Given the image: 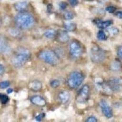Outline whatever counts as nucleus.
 <instances>
[{"label":"nucleus","mask_w":122,"mask_h":122,"mask_svg":"<svg viewBox=\"0 0 122 122\" xmlns=\"http://www.w3.org/2000/svg\"><path fill=\"white\" fill-rule=\"evenodd\" d=\"M90 95V88L87 85H84L78 92L76 100L79 103H85L87 101Z\"/></svg>","instance_id":"0eeeda50"},{"label":"nucleus","mask_w":122,"mask_h":122,"mask_svg":"<svg viewBox=\"0 0 122 122\" xmlns=\"http://www.w3.org/2000/svg\"><path fill=\"white\" fill-rule=\"evenodd\" d=\"M0 101L1 102L2 104H4L8 102L9 101V97L8 96L4 94H0Z\"/></svg>","instance_id":"5701e85b"},{"label":"nucleus","mask_w":122,"mask_h":122,"mask_svg":"<svg viewBox=\"0 0 122 122\" xmlns=\"http://www.w3.org/2000/svg\"><path fill=\"white\" fill-rule=\"evenodd\" d=\"M4 68L3 67V65L2 64H0V76L4 73Z\"/></svg>","instance_id":"c9c22d12"},{"label":"nucleus","mask_w":122,"mask_h":122,"mask_svg":"<svg viewBox=\"0 0 122 122\" xmlns=\"http://www.w3.org/2000/svg\"><path fill=\"white\" fill-rule=\"evenodd\" d=\"M97 37L100 40H105L107 39L106 35L103 30H99L97 34Z\"/></svg>","instance_id":"4be33fe9"},{"label":"nucleus","mask_w":122,"mask_h":122,"mask_svg":"<svg viewBox=\"0 0 122 122\" xmlns=\"http://www.w3.org/2000/svg\"><path fill=\"white\" fill-rule=\"evenodd\" d=\"M52 9H53V6H52V5L51 4H49L47 6V11L49 13L51 12Z\"/></svg>","instance_id":"f704fd0d"},{"label":"nucleus","mask_w":122,"mask_h":122,"mask_svg":"<svg viewBox=\"0 0 122 122\" xmlns=\"http://www.w3.org/2000/svg\"><path fill=\"white\" fill-rule=\"evenodd\" d=\"M11 51V48L7 39L3 36H0V53L8 54Z\"/></svg>","instance_id":"9b49d317"},{"label":"nucleus","mask_w":122,"mask_h":122,"mask_svg":"<svg viewBox=\"0 0 122 122\" xmlns=\"http://www.w3.org/2000/svg\"><path fill=\"white\" fill-rule=\"evenodd\" d=\"M69 52L71 57L78 59L82 56L83 49L81 43L77 40H72L69 44Z\"/></svg>","instance_id":"423d86ee"},{"label":"nucleus","mask_w":122,"mask_h":122,"mask_svg":"<svg viewBox=\"0 0 122 122\" xmlns=\"http://www.w3.org/2000/svg\"><path fill=\"white\" fill-rule=\"evenodd\" d=\"M64 28L68 31L73 32L76 30V25L74 23H67L64 24Z\"/></svg>","instance_id":"aec40b11"},{"label":"nucleus","mask_w":122,"mask_h":122,"mask_svg":"<svg viewBox=\"0 0 122 122\" xmlns=\"http://www.w3.org/2000/svg\"><path fill=\"white\" fill-rule=\"evenodd\" d=\"M45 115V114H43H43H39L36 117V120L37 121H38V122H40V121H42V119L44 118Z\"/></svg>","instance_id":"c756f323"},{"label":"nucleus","mask_w":122,"mask_h":122,"mask_svg":"<svg viewBox=\"0 0 122 122\" xmlns=\"http://www.w3.org/2000/svg\"><path fill=\"white\" fill-rule=\"evenodd\" d=\"M117 55H118V57L122 59V45L120 46L119 48L118 49L117 51Z\"/></svg>","instance_id":"2f4dec72"},{"label":"nucleus","mask_w":122,"mask_h":122,"mask_svg":"<svg viewBox=\"0 0 122 122\" xmlns=\"http://www.w3.org/2000/svg\"><path fill=\"white\" fill-rule=\"evenodd\" d=\"M28 6V3L26 1L18 2L14 5V7L16 10L18 12L24 11L27 8Z\"/></svg>","instance_id":"a211bd4d"},{"label":"nucleus","mask_w":122,"mask_h":122,"mask_svg":"<svg viewBox=\"0 0 122 122\" xmlns=\"http://www.w3.org/2000/svg\"><path fill=\"white\" fill-rule=\"evenodd\" d=\"M98 121L97 118L95 117H90L86 119V122H97Z\"/></svg>","instance_id":"c85d7f7f"},{"label":"nucleus","mask_w":122,"mask_h":122,"mask_svg":"<svg viewBox=\"0 0 122 122\" xmlns=\"http://www.w3.org/2000/svg\"><path fill=\"white\" fill-rule=\"evenodd\" d=\"M84 77L79 71H73L71 73L67 79V85L71 89H76L83 82Z\"/></svg>","instance_id":"20e7f679"},{"label":"nucleus","mask_w":122,"mask_h":122,"mask_svg":"<svg viewBox=\"0 0 122 122\" xmlns=\"http://www.w3.org/2000/svg\"><path fill=\"white\" fill-rule=\"evenodd\" d=\"M10 85V82L7 81H3V82H0V88L1 89H6V88L8 87Z\"/></svg>","instance_id":"bb28decb"},{"label":"nucleus","mask_w":122,"mask_h":122,"mask_svg":"<svg viewBox=\"0 0 122 122\" xmlns=\"http://www.w3.org/2000/svg\"><path fill=\"white\" fill-rule=\"evenodd\" d=\"M60 85L59 81L57 79H54L50 82V86L53 88H57Z\"/></svg>","instance_id":"393cba45"},{"label":"nucleus","mask_w":122,"mask_h":122,"mask_svg":"<svg viewBox=\"0 0 122 122\" xmlns=\"http://www.w3.org/2000/svg\"><path fill=\"white\" fill-rule=\"evenodd\" d=\"M15 23L21 29H29L34 26L35 18L30 14L26 12H20L15 18Z\"/></svg>","instance_id":"f257e3e1"},{"label":"nucleus","mask_w":122,"mask_h":122,"mask_svg":"<svg viewBox=\"0 0 122 122\" xmlns=\"http://www.w3.org/2000/svg\"><path fill=\"white\" fill-rule=\"evenodd\" d=\"M56 37H57V39L59 42L62 43L68 42L70 39L68 32L66 30H59V32H57Z\"/></svg>","instance_id":"f8f14e48"},{"label":"nucleus","mask_w":122,"mask_h":122,"mask_svg":"<svg viewBox=\"0 0 122 122\" xmlns=\"http://www.w3.org/2000/svg\"><path fill=\"white\" fill-rule=\"evenodd\" d=\"M108 31L109 32L111 35H112V36H115V35L117 34L118 33V32H119L118 29L117 28H109V29H108Z\"/></svg>","instance_id":"a878e982"},{"label":"nucleus","mask_w":122,"mask_h":122,"mask_svg":"<svg viewBox=\"0 0 122 122\" xmlns=\"http://www.w3.org/2000/svg\"><path fill=\"white\" fill-rule=\"evenodd\" d=\"M32 104L38 106H44L46 104V101L43 97L40 95H34L30 98Z\"/></svg>","instance_id":"ddd939ff"},{"label":"nucleus","mask_w":122,"mask_h":122,"mask_svg":"<svg viewBox=\"0 0 122 122\" xmlns=\"http://www.w3.org/2000/svg\"><path fill=\"white\" fill-rule=\"evenodd\" d=\"M44 35L45 37L48 38V39H53L55 37H56L57 32L54 29H48L45 32Z\"/></svg>","instance_id":"6ab92c4d"},{"label":"nucleus","mask_w":122,"mask_h":122,"mask_svg":"<svg viewBox=\"0 0 122 122\" xmlns=\"http://www.w3.org/2000/svg\"><path fill=\"white\" fill-rule=\"evenodd\" d=\"M93 23L97 25L98 28H101V29H106V28H108L112 24V20H107V21H101V20L97 19L93 21Z\"/></svg>","instance_id":"f3484780"},{"label":"nucleus","mask_w":122,"mask_h":122,"mask_svg":"<svg viewBox=\"0 0 122 122\" xmlns=\"http://www.w3.org/2000/svg\"><path fill=\"white\" fill-rule=\"evenodd\" d=\"M7 93H8V94H10V93H12V92H13V89H7Z\"/></svg>","instance_id":"e433bc0d"},{"label":"nucleus","mask_w":122,"mask_h":122,"mask_svg":"<svg viewBox=\"0 0 122 122\" xmlns=\"http://www.w3.org/2000/svg\"><path fill=\"white\" fill-rule=\"evenodd\" d=\"M1 20H0V26H1Z\"/></svg>","instance_id":"4c0bfd02"},{"label":"nucleus","mask_w":122,"mask_h":122,"mask_svg":"<svg viewBox=\"0 0 122 122\" xmlns=\"http://www.w3.org/2000/svg\"><path fill=\"white\" fill-rule=\"evenodd\" d=\"M103 115L107 118H111L113 116L112 109L105 100H102L99 103Z\"/></svg>","instance_id":"1a4fd4ad"},{"label":"nucleus","mask_w":122,"mask_h":122,"mask_svg":"<svg viewBox=\"0 0 122 122\" xmlns=\"http://www.w3.org/2000/svg\"><path fill=\"white\" fill-rule=\"evenodd\" d=\"M59 7L61 10H64L66 9V7H67V4L66 3H65V2H61L59 4Z\"/></svg>","instance_id":"7c9ffc66"},{"label":"nucleus","mask_w":122,"mask_h":122,"mask_svg":"<svg viewBox=\"0 0 122 122\" xmlns=\"http://www.w3.org/2000/svg\"><path fill=\"white\" fill-rule=\"evenodd\" d=\"M64 18L67 20H71L74 18V14L71 12H66L64 15Z\"/></svg>","instance_id":"b1692460"},{"label":"nucleus","mask_w":122,"mask_h":122,"mask_svg":"<svg viewBox=\"0 0 122 122\" xmlns=\"http://www.w3.org/2000/svg\"><path fill=\"white\" fill-rule=\"evenodd\" d=\"M70 4L72 6H76L78 4V0H68Z\"/></svg>","instance_id":"473e14b6"},{"label":"nucleus","mask_w":122,"mask_h":122,"mask_svg":"<svg viewBox=\"0 0 122 122\" xmlns=\"http://www.w3.org/2000/svg\"><path fill=\"white\" fill-rule=\"evenodd\" d=\"M9 33L10 36L13 37H17L20 34V32L18 29L16 28H10L9 30Z\"/></svg>","instance_id":"412c9836"},{"label":"nucleus","mask_w":122,"mask_h":122,"mask_svg":"<svg viewBox=\"0 0 122 122\" xmlns=\"http://www.w3.org/2000/svg\"><path fill=\"white\" fill-rule=\"evenodd\" d=\"M109 87L112 92H118L122 89V79L120 78H113L107 82Z\"/></svg>","instance_id":"9d476101"},{"label":"nucleus","mask_w":122,"mask_h":122,"mask_svg":"<svg viewBox=\"0 0 122 122\" xmlns=\"http://www.w3.org/2000/svg\"><path fill=\"white\" fill-rule=\"evenodd\" d=\"M70 99V93L66 90L61 92L58 95V100L62 104H66L68 103Z\"/></svg>","instance_id":"2eb2a0df"},{"label":"nucleus","mask_w":122,"mask_h":122,"mask_svg":"<svg viewBox=\"0 0 122 122\" xmlns=\"http://www.w3.org/2000/svg\"><path fill=\"white\" fill-rule=\"evenodd\" d=\"M90 57L93 62L101 63L105 60L106 53L98 46L94 45L90 49Z\"/></svg>","instance_id":"39448f33"},{"label":"nucleus","mask_w":122,"mask_h":122,"mask_svg":"<svg viewBox=\"0 0 122 122\" xmlns=\"http://www.w3.org/2000/svg\"><path fill=\"white\" fill-rule=\"evenodd\" d=\"M110 69L114 72H121L122 71V62L118 60L113 61L110 65Z\"/></svg>","instance_id":"4468645a"},{"label":"nucleus","mask_w":122,"mask_h":122,"mask_svg":"<svg viewBox=\"0 0 122 122\" xmlns=\"http://www.w3.org/2000/svg\"><path fill=\"white\" fill-rule=\"evenodd\" d=\"M115 16L120 19H122V11L117 12L115 14Z\"/></svg>","instance_id":"72a5a7b5"},{"label":"nucleus","mask_w":122,"mask_h":122,"mask_svg":"<svg viewBox=\"0 0 122 122\" xmlns=\"http://www.w3.org/2000/svg\"><path fill=\"white\" fill-rule=\"evenodd\" d=\"M30 51L26 48H20L12 59V63L14 67L19 68L23 67L30 57Z\"/></svg>","instance_id":"f03ea898"},{"label":"nucleus","mask_w":122,"mask_h":122,"mask_svg":"<svg viewBox=\"0 0 122 122\" xmlns=\"http://www.w3.org/2000/svg\"><path fill=\"white\" fill-rule=\"evenodd\" d=\"M29 88L30 90L34 92H38L42 89V82L38 80L32 81L29 84Z\"/></svg>","instance_id":"dca6fc26"},{"label":"nucleus","mask_w":122,"mask_h":122,"mask_svg":"<svg viewBox=\"0 0 122 122\" xmlns=\"http://www.w3.org/2000/svg\"><path fill=\"white\" fill-rule=\"evenodd\" d=\"M106 10L109 13H114L115 12V11L116 10V7L112 6H108V7H107L106 8Z\"/></svg>","instance_id":"cd10ccee"},{"label":"nucleus","mask_w":122,"mask_h":122,"mask_svg":"<svg viewBox=\"0 0 122 122\" xmlns=\"http://www.w3.org/2000/svg\"><path fill=\"white\" fill-rule=\"evenodd\" d=\"M95 85L98 90L103 94L111 95L112 92L107 82H105L99 79L98 81H95Z\"/></svg>","instance_id":"6e6552de"},{"label":"nucleus","mask_w":122,"mask_h":122,"mask_svg":"<svg viewBox=\"0 0 122 122\" xmlns=\"http://www.w3.org/2000/svg\"><path fill=\"white\" fill-rule=\"evenodd\" d=\"M39 57L44 62L53 66L57 65L59 62L58 56L55 52L50 50H44L40 52L39 54Z\"/></svg>","instance_id":"7ed1b4c3"}]
</instances>
